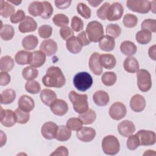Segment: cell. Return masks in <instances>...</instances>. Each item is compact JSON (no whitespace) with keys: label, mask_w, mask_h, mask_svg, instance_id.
Instances as JSON below:
<instances>
[{"label":"cell","mask_w":156,"mask_h":156,"mask_svg":"<svg viewBox=\"0 0 156 156\" xmlns=\"http://www.w3.org/2000/svg\"><path fill=\"white\" fill-rule=\"evenodd\" d=\"M117 80L116 74L114 72L108 71L105 72L102 77H101V81L106 86L110 87L113 85Z\"/></svg>","instance_id":"cell-40"},{"label":"cell","mask_w":156,"mask_h":156,"mask_svg":"<svg viewBox=\"0 0 156 156\" xmlns=\"http://www.w3.org/2000/svg\"><path fill=\"white\" fill-rule=\"evenodd\" d=\"M16 98V93L13 89H5L1 94V103L9 104L13 102Z\"/></svg>","instance_id":"cell-35"},{"label":"cell","mask_w":156,"mask_h":156,"mask_svg":"<svg viewBox=\"0 0 156 156\" xmlns=\"http://www.w3.org/2000/svg\"><path fill=\"white\" fill-rule=\"evenodd\" d=\"M37 29V23L33 18L27 16L20 23L18 30L21 33L34 32Z\"/></svg>","instance_id":"cell-16"},{"label":"cell","mask_w":156,"mask_h":156,"mask_svg":"<svg viewBox=\"0 0 156 156\" xmlns=\"http://www.w3.org/2000/svg\"><path fill=\"white\" fill-rule=\"evenodd\" d=\"M72 1H58V0H55L54 1L55 5L57 8L59 9H65L69 7L71 5Z\"/></svg>","instance_id":"cell-59"},{"label":"cell","mask_w":156,"mask_h":156,"mask_svg":"<svg viewBox=\"0 0 156 156\" xmlns=\"http://www.w3.org/2000/svg\"><path fill=\"white\" fill-rule=\"evenodd\" d=\"M18 105V108L26 112H30L35 107V102L31 97L24 94L21 96L19 98Z\"/></svg>","instance_id":"cell-20"},{"label":"cell","mask_w":156,"mask_h":156,"mask_svg":"<svg viewBox=\"0 0 156 156\" xmlns=\"http://www.w3.org/2000/svg\"><path fill=\"white\" fill-rule=\"evenodd\" d=\"M127 113L126 105L121 102H114L109 108V115L114 120H120L125 117Z\"/></svg>","instance_id":"cell-9"},{"label":"cell","mask_w":156,"mask_h":156,"mask_svg":"<svg viewBox=\"0 0 156 156\" xmlns=\"http://www.w3.org/2000/svg\"><path fill=\"white\" fill-rule=\"evenodd\" d=\"M135 39L141 44H148L152 40V33L146 30H141L136 34Z\"/></svg>","instance_id":"cell-38"},{"label":"cell","mask_w":156,"mask_h":156,"mask_svg":"<svg viewBox=\"0 0 156 156\" xmlns=\"http://www.w3.org/2000/svg\"><path fill=\"white\" fill-rule=\"evenodd\" d=\"M10 76L6 71H1L0 73V85L1 86H6L10 82Z\"/></svg>","instance_id":"cell-58"},{"label":"cell","mask_w":156,"mask_h":156,"mask_svg":"<svg viewBox=\"0 0 156 156\" xmlns=\"http://www.w3.org/2000/svg\"><path fill=\"white\" fill-rule=\"evenodd\" d=\"M106 34L107 35L116 38L121 34V29L120 26L116 24H109L106 27Z\"/></svg>","instance_id":"cell-43"},{"label":"cell","mask_w":156,"mask_h":156,"mask_svg":"<svg viewBox=\"0 0 156 156\" xmlns=\"http://www.w3.org/2000/svg\"><path fill=\"white\" fill-rule=\"evenodd\" d=\"M77 138L83 142H90L96 136V130L91 127H82L76 132Z\"/></svg>","instance_id":"cell-14"},{"label":"cell","mask_w":156,"mask_h":156,"mask_svg":"<svg viewBox=\"0 0 156 156\" xmlns=\"http://www.w3.org/2000/svg\"><path fill=\"white\" fill-rule=\"evenodd\" d=\"M32 58V52L24 50H21L15 55V60L16 63L21 65L30 64Z\"/></svg>","instance_id":"cell-22"},{"label":"cell","mask_w":156,"mask_h":156,"mask_svg":"<svg viewBox=\"0 0 156 156\" xmlns=\"http://www.w3.org/2000/svg\"><path fill=\"white\" fill-rule=\"evenodd\" d=\"M25 89L28 93L34 94L40 91L41 86L40 83L35 80H28L25 84Z\"/></svg>","instance_id":"cell-44"},{"label":"cell","mask_w":156,"mask_h":156,"mask_svg":"<svg viewBox=\"0 0 156 156\" xmlns=\"http://www.w3.org/2000/svg\"><path fill=\"white\" fill-rule=\"evenodd\" d=\"M42 82L46 87L59 88L65 85L66 79L62 69L58 66H52L47 69L42 78Z\"/></svg>","instance_id":"cell-1"},{"label":"cell","mask_w":156,"mask_h":156,"mask_svg":"<svg viewBox=\"0 0 156 156\" xmlns=\"http://www.w3.org/2000/svg\"><path fill=\"white\" fill-rule=\"evenodd\" d=\"M0 121L1 123L6 127H11L16 122V118L15 112L12 110H4L1 107L0 113Z\"/></svg>","instance_id":"cell-10"},{"label":"cell","mask_w":156,"mask_h":156,"mask_svg":"<svg viewBox=\"0 0 156 156\" xmlns=\"http://www.w3.org/2000/svg\"><path fill=\"white\" fill-rule=\"evenodd\" d=\"M71 26L73 30L78 32L83 29V22L81 18L77 16H74L71 19Z\"/></svg>","instance_id":"cell-52"},{"label":"cell","mask_w":156,"mask_h":156,"mask_svg":"<svg viewBox=\"0 0 156 156\" xmlns=\"http://www.w3.org/2000/svg\"><path fill=\"white\" fill-rule=\"evenodd\" d=\"M124 13V8L121 4L118 2H113L110 5L107 13V20L110 21H117L121 19Z\"/></svg>","instance_id":"cell-11"},{"label":"cell","mask_w":156,"mask_h":156,"mask_svg":"<svg viewBox=\"0 0 156 156\" xmlns=\"http://www.w3.org/2000/svg\"><path fill=\"white\" fill-rule=\"evenodd\" d=\"M79 118L81 120L83 124L89 125L94 122L96 119V113L92 109H88L83 113L80 114Z\"/></svg>","instance_id":"cell-36"},{"label":"cell","mask_w":156,"mask_h":156,"mask_svg":"<svg viewBox=\"0 0 156 156\" xmlns=\"http://www.w3.org/2000/svg\"><path fill=\"white\" fill-rule=\"evenodd\" d=\"M40 97L43 103L49 107L52 103L57 99V94L55 93L53 90L48 88L43 89L40 93Z\"/></svg>","instance_id":"cell-26"},{"label":"cell","mask_w":156,"mask_h":156,"mask_svg":"<svg viewBox=\"0 0 156 156\" xmlns=\"http://www.w3.org/2000/svg\"><path fill=\"white\" fill-rule=\"evenodd\" d=\"M93 99L96 105L100 107L105 106L108 104L110 98L108 94L103 90H99L96 91L93 96Z\"/></svg>","instance_id":"cell-24"},{"label":"cell","mask_w":156,"mask_h":156,"mask_svg":"<svg viewBox=\"0 0 156 156\" xmlns=\"http://www.w3.org/2000/svg\"><path fill=\"white\" fill-rule=\"evenodd\" d=\"M121 52L126 56H132L137 51L136 46L131 41H124L120 44Z\"/></svg>","instance_id":"cell-27"},{"label":"cell","mask_w":156,"mask_h":156,"mask_svg":"<svg viewBox=\"0 0 156 156\" xmlns=\"http://www.w3.org/2000/svg\"><path fill=\"white\" fill-rule=\"evenodd\" d=\"M127 8L134 12L145 14L151 10V1L146 0H128L126 2Z\"/></svg>","instance_id":"cell-7"},{"label":"cell","mask_w":156,"mask_h":156,"mask_svg":"<svg viewBox=\"0 0 156 156\" xmlns=\"http://www.w3.org/2000/svg\"><path fill=\"white\" fill-rule=\"evenodd\" d=\"M14 6L8 1L1 0L0 1V15L4 18H9L15 13Z\"/></svg>","instance_id":"cell-29"},{"label":"cell","mask_w":156,"mask_h":156,"mask_svg":"<svg viewBox=\"0 0 156 156\" xmlns=\"http://www.w3.org/2000/svg\"><path fill=\"white\" fill-rule=\"evenodd\" d=\"M99 62L102 67L107 69H111L115 68L116 64L115 57L110 54H104L100 55Z\"/></svg>","instance_id":"cell-23"},{"label":"cell","mask_w":156,"mask_h":156,"mask_svg":"<svg viewBox=\"0 0 156 156\" xmlns=\"http://www.w3.org/2000/svg\"><path fill=\"white\" fill-rule=\"evenodd\" d=\"M50 108L53 114L57 116H63L68 111V105L63 99H56L50 105Z\"/></svg>","instance_id":"cell-15"},{"label":"cell","mask_w":156,"mask_h":156,"mask_svg":"<svg viewBox=\"0 0 156 156\" xmlns=\"http://www.w3.org/2000/svg\"><path fill=\"white\" fill-rule=\"evenodd\" d=\"M148 54L149 57L153 60H156V45L154 44L149 48Z\"/></svg>","instance_id":"cell-60"},{"label":"cell","mask_w":156,"mask_h":156,"mask_svg":"<svg viewBox=\"0 0 156 156\" xmlns=\"http://www.w3.org/2000/svg\"><path fill=\"white\" fill-rule=\"evenodd\" d=\"M60 34L63 40H67L72 36H74V32L69 27L64 26L60 29Z\"/></svg>","instance_id":"cell-55"},{"label":"cell","mask_w":156,"mask_h":156,"mask_svg":"<svg viewBox=\"0 0 156 156\" xmlns=\"http://www.w3.org/2000/svg\"><path fill=\"white\" fill-rule=\"evenodd\" d=\"M46 54L41 51H35L32 52V58L30 66L36 68L43 66L46 62Z\"/></svg>","instance_id":"cell-28"},{"label":"cell","mask_w":156,"mask_h":156,"mask_svg":"<svg viewBox=\"0 0 156 156\" xmlns=\"http://www.w3.org/2000/svg\"><path fill=\"white\" fill-rule=\"evenodd\" d=\"M85 32L90 41L96 43L104 35L103 26L99 21H92L87 24Z\"/></svg>","instance_id":"cell-5"},{"label":"cell","mask_w":156,"mask_h":156,"mask_svg":"<svg viewBox=\"0 0 156 156\" xmlns=\"http://www.w3.org/2000/svg\"><path fill=\"white\" fill-rule=\"evenodd\" d=\"M66 46L68 51L74 54H78L82 49V46L78 42L75 36H72L66 40Z\"/></svg>","instance_id":"cell-30"},{"label":"cell","mask_w":156,"mask_h":156,"mask_svg":"<svg viewBox=\"0 0 156 156\" xmlns=\"http://www.w3.org/2000/svg\"><path fill=\"white\" fill-rule=\"evenodd\" d=\"M123 24L127 28H132L136 26L138 23L137 17L131 13H127L123 18Z\"/></svg>","instance_id":"cell-46"},{"label":"cell","mask_w":156,"mask_h":156,"mask_svg":"<svg viewBox=\"0 0 156 156\" xmlns=\"http://www.w3.org/2000/svg\"><path fill=\"white\" fill-rule=\"evenodd\" d=\"M26 18L25 13L23 10H18L10 18V21L13 24L18 23L22 21Z\"/></svg>","instance_id":"cell-54"},{"label":"cell","mask_w":156,"mask_h":156,"mask_svg":"<svg viewBox=\"0 0 156 156\" xmlns=\"http://www.w3.org/2000/svg\"><path fill=\"white\" fill-rule=\"evenodd\" d=\"M71 136V130L66 126L61 125L58 127L55 139L58 141H66Z\"/></svg>","instance_id":"cell-32"},{"label":"cell","mask_w":156,"mask_h":156,"mask_svg":"<svg viewBox=\"0 0 156 156\" xmlns=\"http://www.w3.org/2000/svg\"><path fill=\"white\" fill-rule=\"evenodd\" d=\"M52 22L54 24L58 26L63 27L66 26L69 24L68 17L63 13H57L52 18Z\"/></svg>","instance_id":"cell-41"},{"label":"cell","mask_w":156,"mask_h":156,"mask_svg":"<svg viewBox=\"0 0 156 156\" xmlns=\"http://www.w3.org/2000/svg\"><path fill=\"white\" fill-rule=\"evenodd\" d=\"M128 139L127 140V147L129 150H135L140 146V141L138 136L135 135H131L128 136Z\"/></svg>","instance_id":"cell-49"},{"label":"cell","mask_w":156,"mask_h":156,"mask_svg":"<svg viewBox=\"0 0 156 156\" xmlns=\"http://www.w3.org/2000/svg\"><path fill=\"white\" fill-rule=\"evenodd\" d=\"M15 113L16 118V122L21 124H26L30 119L29 112H26L22 110L20 108H16L15 110Z\"/></svg>","instance_id":"cell-42"},{"label":"cell","mask_w":156,"mask_h":156,"mask_svg":"<svg viewBox=\"0 0 156 156\" xmlns=\"http://www.w3.org/2000/svg\"><path fill=\"white\" fill-rule=\"evenodd\" d=\"M69 99L76 113L82 114L88 110L89 105L87 94H80L74 91H71L69 93Z\"/></svg>","instance_id":"cell-2"},{"label":"cell","mask_w":156,"mask_h":156,"mask_svg":"<svg viewBox=\"0 0 156 156\" xmlns=\"http://www.w3.org/2000/svg\"><path fill=\"white\" fill-rule=\"evenodd\" d=\"M77 40L78 41V42L82 46H87L89 45L90 43V41L89 40V39L87 38V34L85 32V31H82L81 32H80L77 36Z\"/></svg>","instance_id":"cell-56"},{"label":"cell","mask_w":156,"mask_h":156,"mask_svg":"<svg viewBox=\"0 0 156 156\" xmlns=\"http://www.w3.org/2000/svg\"><path fill=\"white\" fill-rule=\"evenodd\" d=\"M43 5V11L40 16L43 19H48L51 18L53 13V7L50 2L48 1H43L42 2Z\"/></svg>","instance_id":"cell-51"},{"label":"cell","mask_w":156,"mask_h":156,"mask_svg":"<svg viewBox=\"0 0 156 156\" xmlns=\"http://www.w3.org/2000/svg\"><path fill=\"white\" fill-rule=\"evenodd\" d=\"M100 54L98 52H93L89 58V68L91 71L96 76H100L103 71V67L99 62Z\"/></svg>","instance_id":"cell-18"},{"label":"cell","mask_w":156,"mask_h":156,"mask_svg":"<svg viewBox=\"0 0 156 156\" xmlns=\"http://www.w3.org/2000/svg\"><path fill=\"white\" fill-rule=\"evenodd\" d=\"M69 155L68 149L63 146H60L57 147L53 152H52L50 155L51 156H57V155H62V156H67Z\"/></svg>","instance_id":"cell-57"},{"label":"cell","mask_w":156,"mask_h":156,"mask_svg":"<svg viewBox=\"0 0 156 156\" xmlns=\"http://www.w3.org/2000/svg\"><path fill=\"white\" fill-rule=\"evenodd\" d=\"M110 5V4L106 2L96 10V15L99 18L102 20H107V13Z\"/></svg>","instance_id":"cell-53"},{"label":"cell","mask_w":156,"mask_h":156,"mask_svg":"<svg viewBox=\"0 0 156 156\" xmlns=\"http://www.w3.org/2000/svg\"><path fill=\"white\" fill-rule=\"evenodd\" d=\"M77 13L83 18L89 19L91 16V11L88 6L83 2H79L76 7Z\"/></svg>","instance_id":"cell-45"},{"label":"cell","mask_w":156,"mask_h":156,"mask_svg":"<svg viewBox=\"0 0 156 156\" xmlns=\"http://www.w3.org/2000/svg\"><path fill=\"white\" fill-rule=\"evenodd\" d=\"M82 122L79 118H71L66 121V126L73 131H77L82 127Z\"/></svg>","instance_id":"cell-47"},{"label":"cell","mask_w":156,"mask_h":156,"mask_svg":"<svg viewBox=\"0 0 156 156\" xmlns=\"http://www.w3.org/2000/svg\"><path fill=\"white\" fill-rule=\"evenodd\" d=\"M38 75V71L31 66L25 67L22 71V76L23 78L27 81L35 79L37 77Z\"/></svg>","instance_id":"cell-39"},{"label":"cell","mask_w":156,"mask_h":156,"mask_svg":"<svg viewBox=\"0 0 156 156\" xmlns=\"http://www.w3.org/2000/svg\"><path fill=\"white\" fill-rule=\"evenodd\" d=\"M93 80L91 76L87 72H79L73 78V83L77 90L85 91L93 85Z\"/></svg>","instance_id":"cell-3"},{"label":"cell","mask_w":156,"mask_h":156,"mask_svg":"<svg viewBox=\"0 0 156 156\" xmlns=\"http://www.w3.org/2000/svg\"><path fill=\"white\" fill-rule=\"evenodd\" d=\"M7 1L9 2L12 3V4H15V5H20L22 2L21 1Z\"/></svg>","instance_id":"cell-64"},{"label":"cell","mask_w":156,"mask_h":156,"mask_svg":"<svg viewBox=\"0 0 156 156\" xmlns=\"http://www.w3.org/2000/svg\"><path fill=\"white\" fill-rule=\"evenodd\" d=\"M40 51L46 55L50 57L54 55L57 49L58 46L57 43L52 39L44 40L40 46Z\"/></svg>","instance_id":"cell-17"},{"label":"cell","mask_w":156,"mask_h":156,"mask_svg":"<svg viewBox=\"0 0 156 156\" xmlns=\"http://www.w3.org/2000/svg\"><path fill=\"white\" fill-rule=\"evenodd\" d=\"M1 147H2L7 141L6 135L3 132L2 130H1Z\"/></svg>","instance_id":"cell-61"},{"label":"cell","mask_w":156,"mask_h":156,"mask_svg":"<svg viewBox=\"0 0 156 156\" xmlns=\"http://www.w3.org/2000/svg\"><path fill=\"white\" fill-rule=\"evenodd\" d=\"M14 60L9 55H5L0 60V69L1 71H10L14 67Z\"/></svg>","instance_id":"cell-37"},{"label":"cell","mask_w":156,"mask_h":156,"mask_svg":"<svg viewBox=\"0 0 156 156\" xmlns=\"http://www.w3.org/2000/svg\"><path fill=\"white\" fill-rule=\"evenodd\" d=\"M155 1H153L151 2V10H152V12L155 13Z\"/></svg>","instance_id":"cell-63"},{"label":"cell","mask_w":156,"mask_h":156,"mask_svg":"<svg viewBox=\"0 0 156 156\" xmlns=\"http://www.w3.org/2000/svg\"><path fill=\"white\" fill-rule=\"evenodd\" d=\"M99 48L105 52H110L114 49L115 46V39L108 35H103L99 41Z\"/></svg>","instance_id":"cell-21"},{"label":"cell","mask_w":156,"mask_h":156,"mask_svg":"<svg viewBox=\"0 0 156 156\" xmlns=\"http://www.w3.org/2000/svg\"><path fill=\"white\" fill-rule=\"evenodd\" d=\"M137 85L138 89L142 92L148 91L152 87L151 75L144 69H139L136 73Z\"/></svg>","instance_id":"cell-6"},{"label":"cell","mask_w":156,"mask_h":156,"mask_svg":"<svg viewBox=\"0 0 156 156\" xmlns=\"http://www.w3.org/2000/svg\"><path fill=\"white\" fill-rule=\"evenodd\" d=\"M135 126L133 122L126 119L120 122L118 125L119 133L124 137H128L135 132Z\"/></svg>","instance_id":"cell-13"},{"label":"cell","mask_w":156,"mask_h":156,"mask_svg":"<svg viewBox=\"0 0 156 156\" xmlns=\"http://www.w3.org/2000/svg\"><path fill=\"white\" fill-rule=\"evenodd\" d=\"M123 67L126 71L130 73H135L139 70L140 65L136 58L134 57L130 56L124 60Z\"/></svg>","instance_id":"cell-25"},{"label":"cell","mask_w":156,"mask_h":156,"mask_svg":"<svg viewBox=\"0 0 156 156\" xmlns=\"http://www.w3.org/2000/svg\"><path fill=\"white\" fill-rule=\"evenodd\" d=\"M102 149L106 155H114L120 150V144L118 138L114 135H107L102 141Z\"/></svg>","instance_id":"cell-4"},{"label":"cell","mask_w":156,"mask_h":156,"mask_svg":"<svg viewBox=\"0 0 156 156\" xmlns=\"http://www.w3.org/2000/svg\"><path fill=\"white\" fill-rule=\"evenodd\" d=\"M138 136L140 146H152L155 143L156 135L154 131L148 130H140L136 133Z\"/></svg>","instance_id":"cell-8"},{"label":"cell","mask_w":156,"mask_h":156,"mask_svg":"<svg viewBox=\"0 0 156 156\" xmlns=\"http://www.w3.org/2000/svg\"><path fill=\"white\" fill-rule=\"evenodd\" d=\"M15 34L14 28L9 24H1L0 36L1 39L5 41H9L13 38Z\"/></svg>","instance_id":"cell-33"},{"label":"cell","mask_w":156,"mask_h":156,"mask_svg":"<svg viewBox=\"0 0 156 156\" xmlns=\"http://www.w3.org/2000/svg\"><path fill=\"white\" fill-rule=\"evenodd\" d=\"M43 11V5L42 2L33 1L28 6V12L32 16L36 17L41 16Z\"/></svg>","instance_id":"cell-34"},{"label":"cell","mask_w":156,"mask_h":156,"mask_svg":"<svg viewBox=\"0 0 156 156\" xmlns=\"http://www.w3.org/2000/svg\"><path fill=\"white\" fill-rule=\"evenodd\" d=\"M130 107L135 112H141L146 107V100L144 98L139 94L133 95L130 100Z\"/></svg>","instance_id":"cell-19"},{"label":"cell","mask_w":156,"mask_h":156,"mask_svg":"<svg viewBox=\"0 0 156 156\" xmlns=\"http://www.w3.org/2000/svg\"><path fill=\"white\" fill-rule=\"evenodd\" d=\"M58 126L54 122L48 121L44 123L41 129L42 136L46 140H53L55 138Z\"/></svg>","instance_id":"cell-12"},{"label":"cell","mask_w":156,"mask_h":156,"mask_svg":"<svg viewBox=\"0 0 156 156\" xmlns=\"http://www.w3.org/2000/svg\"><path fill=\"white\" fill-rule=\"evenodd\" d=\"M38 38L34 35H29L24 38L22 40V46L24 49L30 51L34 49L38 45Z\"/></svg>","instance_id":"cell-31"},{"label":"cell","mask_w":156,"mask_h":156,"mask_svg":"<svg viewBox=\"0 0 156 156\" xmlns=\"http://www.w3.org/2000/svg\"><path fill=\"white\" fill-rule=\"evenodd\" d=\"M52 32V27L49 25H42L38 29L39 36L44 39L49 38Z\"/></svg>","instance_id":"cell-50"},{"label":"cell","mask_w":156,"mask_h":156,"mask_svg":"<svg viewBox=\"0 0 156 156\" xmlns=\"http://www.w3.org/2000/svg\"><path fill=\"white\" fill-rule=\"evenodd\" d=\"M88 3L90 4V5L91 6H92L93 7H96L98 5H99L103 2V0L102 1H95V0H93V1H88Z\"/></svg>","instance_id":"cell-62"},{"label":"cell","mask_w":156,"mask_h":156,"mask_svg":"<svg viewBox=\"0 0 156 156\" xmlns=\"http://www.w3.org/2000/svg\"><path fill=\"white\" fill-rule=\"evenodd\" d=\"M142 30H146L150 32L155 33L156 30V20L154 19H146L141 25Z\"/></svg>","instance_id":"cell-48"}]
</instances>
